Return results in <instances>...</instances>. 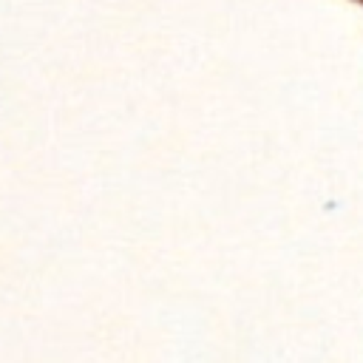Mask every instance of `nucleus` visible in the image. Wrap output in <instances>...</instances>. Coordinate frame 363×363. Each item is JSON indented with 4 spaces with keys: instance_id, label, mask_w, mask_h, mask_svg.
I'll return each instance as SVG.
<instances>
[]
</instances>
